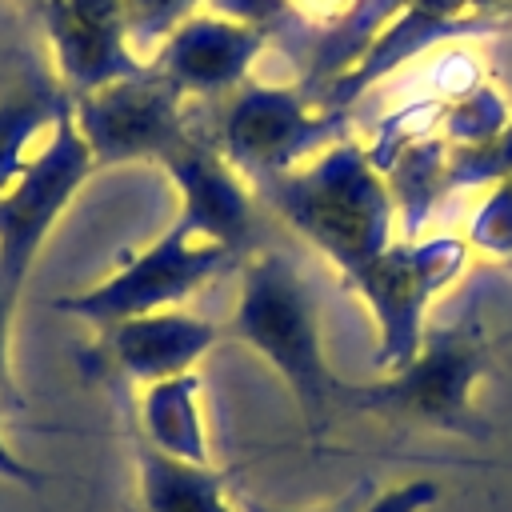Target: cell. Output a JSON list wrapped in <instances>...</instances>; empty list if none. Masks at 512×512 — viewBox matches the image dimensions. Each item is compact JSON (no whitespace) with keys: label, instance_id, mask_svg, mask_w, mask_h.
I'll return each instance as SVG.
<instances>
[{"label":"cell","instance_id":"1","mask_svg":"<svg viewBox=\"0 0 512 512\" xmlns=\"http://www.w3.org/2000/svg\"><path fill=\"white\" fill-rule=\"evenodd\" d=\"M344 276L376 260L400 228L392 188L372 164L368 144L336 140L308 164L252 188Z\"/></svg>","mask_w":512,"mask_h":512},{"label":"cell","instance_id":"2","mask_svg":"<svg viewBox=\"0 0 512 512\" xmlns=\"http://www.w3.org/2000/svg\"><path fill=\"white\" fill-rule=\"evenodd\" d=\"M228 336L248 344L292 392L308 440L328 436L332 412H340L344 380L324 356L320 308L300 268L280 252H252L240 264V296L228 320Z\"/></svg>","mask_w":512,"mask_h":512},{"label":"cell","instance_id":"3","mask_svg":"<svg viewBox=\"0 0 512 512\" xmlns=\"http://www.w3.org/2000/svg\"><path fill=\"white\" fill-rule=\"evenodd\" d=\"M492 344L476 308L448 324L424 328L420 348L392 372L368 384H344L340 412L376 416L404 428H432L464 440H488L492 424L476 408V388L488 376Z\"/></svg>","mask_w":512,"mask_h":512},{"label":"cell","instance_id":"4","mask_svg":"<svg viewBox=\"0 0 512 512\" xmlns=\"http://www.w3.org/2000/svg\"><path fill=\"white\" fill-rule=\"evenodd\" d=\"M344 128H348V112L316 104L304 84L284 88V84L248 80L228 96L212 144L256 188L344 140Z\"/></svg>","mask_w":512,"mask_h":512},{"label":"cell","instance_id":"5","mask_svg":"<svg viewBox=\"0 0 512 512\" xmlns=\"http://www.w3.org/2000/svg\"><path fill=\"white\" fill-rule=\"evenodd\" d=\"M232 264H240L232 252L192 236L180 220H172L152 244H144L140 252H128L104 280L76 288L68 296H56L52 308L100 332L132 316L180 308L196 288H204Z\"/></svg>","mask_w":512,"mask_h":512},{"label":"cell","instance_id":"6","mask_svg":"<svg viewBox=\"0 0 512 512\" xmlns=\"http://www.w3.org/2000/svg\"><path fill=\"white\" fill-rule=\"evenodd\" d=\"M468 244L464 236H396L376 260H368L360 272L344 276V288L364 300L376 324V356L372 364L380 372L400 368L424 340V320L432 300L460 280L468 268Z\"/></svg>","mask_w":512,"mask_h":512},{"label":"cell","instance_id":"7","mask_svg":"<svg viewBox=\"0 0 512 512\" xmlns=\"http://www.w3.org/2000/svg\"><path fill=\"white\" fill-rule=\"evenodd\" d=\"M96 172L88 144L80 140L68 112L52 124L44 144L36 148L24 176L0 196V296L20 304V292L32 276V264L52 236L56 220L68 212L72 196Z\"/></svg>","mask_w":512,"mask_h":512},{"label":"cell","instance_id":"8","mask_svg":"<svg viewBox=\"0 0 512 512\" xmlns=\"http://www.w3.org/2000/svg\"><path fill=\"white\" fill-rule=\"evenodd\" d=\"M184 100L188 96L172 80H164L156 68H144L136 76L72 96V124L96 168L136 160L160 164L192 132Z\"/></svg>","mask_w":512,"mask_h":512},{"label":"cell","instance_id":"9","mask_svg":"<svg viewBox=\"0 0 512 512\" xmlns=\"http://www.w3.org/2000/svg\"><path fill=\"white\" fill-rule=\"evenodd\" d=\"M164 176L176 188V220L200 236L220 244L224 252H232L240 264L256 252L252 236H256V200H252V184L224 160V152L212 144V136L204 132H188L164 160H160Z\"/></svg>","mask_w":512,"mask_h":512},{"label":"cell","instance_id":"10","mask_svg":"<svg viewBox=\"0 0 512 512\" xmlns=\"http://www.w3.org/2000/svg\"><path fill=\"white\" fill-rule=\"evenodd\" d=\"M224 328L184 308L132 316L96 332L92 348L84 352V368L100 380H120L148 388L156 380L196 372V364L216 348Z\"/></svg>","mask_w":512,"mask_h":512},{"label":"cell","instance_id":"11","mask_svg":"<svg viewBox=\"0 0 512 512\" xmlns=\"http://www.w3.org/2000/svg\"><path fill=\"white\" fill-rule=\"evenodd\" d=\"M40 28L48 32L52 68L68 96L148 68V60H140L132 48L124 0H52Z\"/></svg>","mask_w":512,"mask_h":512},{"label":"cell","instance_id":"12","mask_svg":"<svg viewBox=\"0 0 512 512\" xmlns=\"http://www.w3.org/2000/svg\"><path fill=\"white\" fill-rule=\"evenodd\" d=\"M268 40L272 36L252 24L220 12H196L156 44L148 68L172 80L184 96H232L252 80Z\"/></svg>","mask_w":512,"mask_h":512},{"label":"cell","instance_id":"13","mask_svg":"<svg viewBox=\"0 0 512 512\" xmlns=\"http://www.w3.org/2000/svg\"><path fill=\"white\" fill-rule=\"evenodd\" d=\"M72 96L44 68L28 64L0 80V196L24 176L52 124L68 112Z\"/></svg>","mask_w":512,"mask_h":512},{"label":"cell","instance_id":"14","mask_svg":"<svg viewBox=\"0 0 512 512\" xmlns=\"http://www.w3.org/2000/svg\"><path fill=\"white\" fill-rule=\"evenodd\" d=\"M136 436L164 456L212 464L208 428H204V412H200V376L180 372V376H168V380L140 388Z\"/></svg>","mask_w":512,"mask_h":512},{"label":"cell","instance_id":"15","mask_svg":"<svg viewBox=\"0 0 512 512\" xmlns=\"http://www.w3.org/2000/svg\"><path fill=\"white\" fill-rule=\"evenodd\" d=\"M136 496L140 512H236L228 500V476L212 464H192L156 452L132 432Z\"/></svg>","mask_w":512,"mask_h":512},{"label":"cell","instance_id":"16","mask_svg":"<svg viewBox=\"0 0 512 512\" xmlns=\"http://www.w3.org/2000/svg\"><path fill=\"white\" fill-rule=\"evenodd\" d=\"M404 4H408V0H352L348 16H344L336 28H328V32L316 36V48H312V60H308L300 84H304L308 92H320L332 76H340V72L368 48V40H372Z\"/></svg>","mask_w":512,"mask_h":512},{"label":"cell","instance_id":"17","mask_svg":"<svg viewBox=\"0 0 512 512\" xmlns=\"http://www.w3.org/2000/svg\"><path fill=\"white\" fill-rule=\"evenodd\" d=\"M508 120H512L508 100L492 84L476 80V84L444 96L440 116H436V132L444 136L448 148H468V144H484L488 136H496Z\"/></svg>","mask_w":512,"mask_h":512},{"label":"cell","instance_id":"18","mask_svg":"<svg viewBox=\"0 0 512 512\" xmlns=\"http://www.w3.org/2000/svg\"><path fill=\"white\" fill-rule=\"evenodd\" d=\"M512 180V120L488 136L484 144L468 148H448V168H444V196L448 192H468V188H496Z\"/></svg>","mask_w":512,"mask_h":512},{"label":"cell","instance_id":"19","mask_svg":"<svg viewBox=\"0 0 512 512\" xmlns=\"http://www.w3.org/2000/svg\"><path fill=\"white\" fill-rule=\"evenodd\" d=\"M464 244H468V252H480V256L496 260L500 268L512 260V180L484 192L480 208L472 212V220L464 228Z\"/></svg>","mask_w":512,"mask_h":512},{"label":"cell","instance_id":"20","mask_svg":"<svg viewBox=\"0 0 512 512\" xmlns=\"http://www.w3.org/2000/svg\"><path fill=\"white\" fill-rule=\"evenodd\" d=\"M208 0H124V16H128V36L132 48L136 44H160L176 24H184L188 16H196Z\"/></svg>","mask_w":512,"mask_h":512},{"label":"cell","instance_id":"21","mask_svg":"<svg viewBox=\"0 0 512 512\" xmlns=\"http://www.w3.org/2000/svg\"><path fill=\"white\" fill-rule=\"evenodd\" d=\"M208 8L228 16V20L252 24L268 36H276L292 20V0H208Z\"/></svg>","mask_w":512,"mask_h":512},{"label":"cell","instance_id":"22","mask_svg":"<svg viewBox=\"0 0 512 512\" xmlns=\"http://www.w3.org/2000/svg\"><path fill=\"white\" fill-rule=\"evenodd\" d=\"M12 320H16V304L0 296V416L8 408H20V392L12 380Z\"/></svg>","mask_w":512,"mask_h":512},{"label":"cell","instance_id":"23","mask_svg":"<svg viewBox=\"0 0 512 512\" xmlns=\"http://www.w3.org/2000/svg\"><path fill=\"white\" fill-rule=\"evenodd\" d=\"M0 480L40 492V488H44V480H48V472H40L36 464H28V460H24V456L4 440V432H0Z\"/></svg>","mask_w":512,"mask_h":512},{"label":"cell","instance_id":"24","mask_svg":"<svg viewBox=\"0 0 512 512\" xmlns=\"http://www.w3.org/2000/svg\"><path fill=\"white\" fill-rule=\"evenodd\" d=\"M348 8H352V0H292V16H300L304 24H312L316 36L328 32V28H336L348 16Z\"/></svg>","mask_w":512,"mask_h":512},{"label":"cell","instance_id":"25","mask_svg":"<svg viewBox=\"0 0 512 512\" xmlns=\"http://www.w3.org/2000/svg\"><path fill=\"white\" fill-rule=\"evenodd\" d=\"M472 16H480L484 24H492L496 32L500 28H512V0H468Z\"/></svg>","mask_w":512,"mask_h":512},{"label":"cell","instance_id":"26","mask_svg":"<svg viewBox=\"0 0 512 512\" xmlns=\"http://www.w3.org/2000/svg\"><path fill=\"white\" fill-rule=\"evenodd\" d=\"M356 504H360V496H348L344 504H336V508H308V512H356ZM248 512H276V508H248Z\"/></svg>","mask_w":512,"mask_h":512},{"label":"cell","instance_id":"27","mask_svg":"<svg viewBox=\"0 0 512 512\" xmlns=\"http://www.w3.org/2000/svg\"><path fill=\"white\" fill-rule=\"evenodd\" d=\"M48 4H52V0H20V8H24L28 16H36V20L44 16V8H48Z\"/></svg>","mask_w":512,"mask_h":512},{"label":"cell","instance_id":"28","mask_svg":"<svg viewBox=\"0 0 512 512\" xmlns=\"http://www.w3.org/2000/svg\"><path fill=\"white\" fill-rule=\"evenodd\" d=\"M504 268H508V272H512V260H508V264H504Z\"/></svg>","mask_w":512,"mask_h":512},{"label":"cell","instance_id":"29","mask_svg":"<svg viewBox=\"0 0 512 512\" xmlns=\"http://www.w3.org/2000/svg\"><path fill=\"white\" fill-rule=\"evenodd\" d=\"M0 80H4V72H0Z\"/></svg>","mask_w":512,"mask_h":512}]
</instances>
